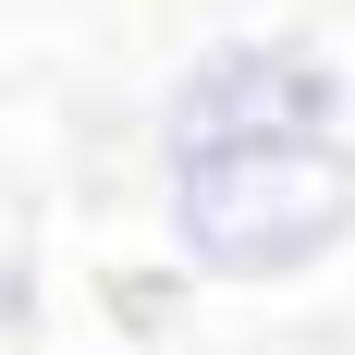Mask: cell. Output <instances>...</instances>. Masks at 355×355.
<instances>
[{"mask_svg": "<svg viewBox=\"0 0 355 355\" xmlns=\"http://www.w3.org/2000/svg\"><path fill=\"white\" fill-rule=\"evenodd\" d=\"M159 233L184 282L220 294H282L355 245V147L257 135V147H196L159 159Z\"/></svg>", "mask_w": 355, "mask_h": 355, "instance_id": "cell-1", "label": "cell"}, {"mask_svg": "<svg viewBox=\"0 0 355 355\" xmlns=\"http://www.w3.org/2000/svg\"><path fill=\"white\" fill-rule=\"evenodd\" d=\"M257 135H306L355 147V62H331L306 25H220L159 73L147 147L196 159V147H257Z\"/></svg>", "mask_w": 355, "mask_h": 355, "instance_id": "cell-2", "label": "cell"}, {"mask_svg": "<svg viewBox=\"0 0 355 355\" xmlns=\"http://www.w3.org/2000/svg\"><path fill=\"white\" fill-rule=\"evenodd\" d=\"M0 220H12V209H0Z\"/></svg>", "mask_w": 355, "mask_h": 355, "instance_id": "cell-4", "label": "cell"}, {"mask_svg": "<svg viewBox=\"0 0 355 355\" xmlns=\"http://www.w3.org/2000/svg\"><path fill=\"white\" fill-rule=\"evenodd\" d=\"M37 319V245H25V220H0V331H25Z\"/></svg>", "mask_w": 355, "mask_h": 355, "instance_id": "cell-3", "label": "cell"}]
</instances>
